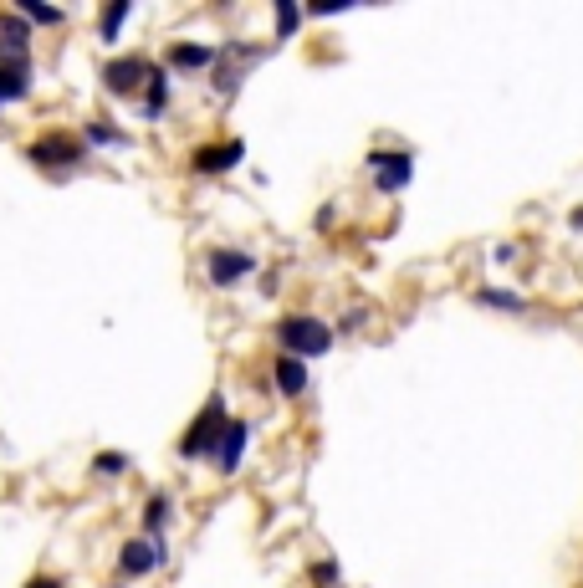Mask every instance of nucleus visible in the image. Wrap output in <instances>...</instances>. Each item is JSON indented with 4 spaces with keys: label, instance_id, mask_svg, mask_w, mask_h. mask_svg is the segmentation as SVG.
I'll use <instances>...</instances> for the list:
<instances>
[{
    "label": "nucleus",
    "instance_id": "20e7f679",
    "mask_svg": "<svg viewBox=\"0 0 583 588\" xmlns=\"http://www.w3.org/2000/svg\"><path fill=\"white\" fill-rule=\"evenodd\" d=\"M246 445H251V425L246 420H226V430H220L215 440V471H241V456H246Z\"/></svg>",
    "mask_w": 583,
    "mask_h": 588
},
{
    "label": "nucleus",
    "instance_id": "f3484780",
    "mask_svg": "<svg viewBox=\"0 0 583 588\" xmlns=\"http://www.w3.org/2000/svg\"><path fill=\"white\" fill-rule=\"evenodd\" d=\"M0 41H16V47H31V31L21 16H0Z\"/></svg>",
    "mask_w": 583,
    "mask_h": 588
},
{
    "label": "nucleus",
    "instance_id": "412c9836",
    "mask_svg": "<svg viewBox=\"0 0 583 588\" xmlns=\"http://www.w3.org/2000/svg\"><path fill=\"white\" fill-rule=\"evenodd\" d=\"M307 578L328 588V583H338V563H333V558H323V563H312V568H307Z\"/></svg>",
    "mask_w": 583,
    "mask_h": 588
},
{
    "label": "nucleus",
    "instance_id": "0eeeda50",
    "mask_svg": "<svg viewBox=\"0 0 583 588\" xmlns=\"http://www.w3.org/2000/svg\"><path fill=\"white\" fill-rule=\"evenodd\" d=\"M205 271H210L215 287H231V282H241V277H251V271H256V256H246V251H210L205 256Z\"/></svg>",
    "mask_w": 583,
    "mask_h": 588
},
{
    "label": "nucleus",
    "instance_id": "aec40b11",
    "mask_svg": "<svg viewBox=\"0 0 583 588\" xmlns=\"http://www.w3.org/2000/svg\"><path fill=\"white\" fill-rule=\"evenodd\" d=\"M87 144H123V133L108 123H87Z\"/></svg>",
    "mask_w": 583,
    "mask_h": 588
},
{
    "label": "nucleus",
    "instance_id": "6ab92c4d",
    "mask_svg": "<svg viewBox=\"0 0 583 588\" xmlns=\"http://www.w3.org/2000/svg\"><path fill=\"white\" fill-rule=\"evenodd\" d=\"M93 471H98V476H123V471H128V456L108 450V456H98V461H93Z\"/></svg>",
    "mask_w": 583,
    "mask_h": 588
},
{
    "label": "nucleus",
    "instance_id": "1a4fd4ad",
    "mask_svg": "<svg viewBox=\"0 0 583 588\" xmlns=\"http://www.w3.org/2000/svg\"><path fill=\"white\" fill-rule=\"evenodd\" d=\"M246 159V144L241 139H231V144H205V149H195V174H226V169H236Z\"/></svg>",
    "mask_w": 583,
    "mask_h": 588
},
{
    "label": "nucleus",
    "instance_id": "4468645a",
    "mask_svg": "<svg viewBox=\"0 0 583 588\" xmlns=\"http://www.w3.org/2000/svg\"><path fill=\"white\" fill-rule=\"evenodd\" d=\"M16 16H26V21H36V26H62V21H67L57 6H41V0H21Z\"/></svg>",
    "mask_w": 583,
    "mask_h": 588
},
{
    "label": "nucleus",
    "instance_id": "6e6552de",
    "mask_svg": "<svg viewBox=\"0 0 583 588\" xmlns=\"http://www.w3.org/2000/svg\"><path fill=\"white\" fill-rule=\"evenodd\" d=\"M369 164H374V185H379L384 195L405 190L410 174H415V159H410V154H369Z\"/></svg>",
    "mask_w": 583,
    "mask_h": 588
},
{
    "label": "nucleus",
    "instance_id": "4be33fe9",
    "mask_svg": "<svg viewBox=\"0 0 583 588\" xmlns=\"http://www.w3.org/2000/svg\"><path fill=\"white\" fill-rule=\"evenodd\" d=\"M26 588H62V578H31Z\"/></svg>",
    "mask_w": 583,
    "mask_h": 588
},
{
    "label": "nucleus",
    "instance_id": "2eb2a0df",
    "mask_svg": "<svg viewBox=\"0 0 583 588\" xmlns=\"http://www.w3.org/2000/svg\"><path fill=\"white\" fill-rule=\"evenodd\" d=\"M133 16V6L128 0H113V6L103 11V21H98V31H103V41H118V31H123V21Z\"/></svg>",
    "mask_w": 583,
    "mask_h": 588
},
{
    "label": "nucleus",
    "instance_id": "7ed1b4c3",
    "mask_svg": "<svg viewBox=\"0 0 583 588\" xmlns=\"http://www.w3.org/2000/svg\"><path fill=\"white\" fill-rule=\"evenodd\" d=\"M159 563H164V548H159V542H149V537H128L123 548H118V573L123 578H144Z\"/></svg>",
    "mask_w": 583,
    "mask_h": 588
},
{
    "label": "nucleus",
    "instance_id": "f257e3e1",
    "mask_svg": "<svg viewBox=\"0 0 583 588\" xmlns=\"http://www.w3.org/2000/svg\"><path fill=\"white\" fill-rule=\"evenodd\" d=\"M277 343L287 348V358H323L333 348V328L318 323V318H307V312H297V318H282L277 323Z\"/></svg>",
    "mask_w": 583,
    "mask_h": 588
},
{
    "label": "nucleus",
    "instance_id": "dca6fc26",
    "mask_svg": "<svg viewBox=\"0 0 583 588\" xmlns=\"http://www.w3.org/2000/svg\"><path fill=\"white\" fill-rule=\"evenodd\" d=\"M476 302H481V307H502V312H522V297H517V292H502V287H481Z\"/></svg>",
    "mask_w": 583,
    "mask_h": 588
},
{
    "label": "nucleus",
    "instance_id": "9d476101",
    "mask_svg": "<svg viewBox=\"0 0 583 588\" xmlns=\"http://www.w3.org/2000/svg\"><path fill=\"white\" fill-rule=\"evenodd\" d=\"M272 379H277V389L287 394V399H297V394H307V364H302V358H277V364H272Z\"/></svg>",
    "mask_w": 583,
    "mask_h": 588
},
{
    "label": "nucleus",
    "instance_id": "f8f14e48",
    "mask_svg": "<svg viewBox=\"0 0 583 588\" xmlns=\"http://www.w3.org/2000/svg\"><path fill=\"white\" fill-rule=\"evenodd\" d=\"M26 93H31V72H6V67H0V108L21 103Z\"/></svg>",
    "mask_w": 583,
    "mask_h": 588
},
{
    "label": "nucleus",
    "instance_id": "a211bd4d",
    "mask_svg": "<svg viewBox=\"0 0 583 588\" xmlns=\"http://www.w3.org/2000/svg\"><path fill=\"white\" fill-rule=\"evenodd\" d=\"M297 26H302V11L292 6V0H282V6H277V41H287Z\"/></svg>",
    "mask_w": 583,
    "mask_h": 588
},
{
    "label": "nucleus",
    "instance_id": "9b49d317",
    "mask_svg": "<svg viewBox=\"0 0 583 588\" xmlns=\"http://www.w3.org/2000/svg\"><path fill=\"white\" fill-rule=\"evenodd\" d=\"M210 62H215V52L200 47V41H174V47H169V67H179V72H200Z\"/></svg>",
    "mask_w": 583,
    "mask_h": 588
},
{
    "label": "nucleus",
    "instance_id": "5701e85b",
    "mask_svg": "<svg viewBox=\"0 0 583 588\" xmlns=\"http://www.w3.org/2000/svg\"><path fill=\"white\" fill-rule=\"evenodd\" d=\"M573 231H583V210H578V215H573Z\"/></svg>",
    "mask_w": 583,
    "mask_h": 588
},
{
    "label": "nucleus",
    "instance_id": "423d86ee",
    "mask_svg": "<svg viewBox=\"0 0 583 588\" xmlns=\"http://www.w3.org/2000/svg\"><path fill=\"white\" fill-rule=\"evenodd\" d=\"M144 77H149V62L144 57H118V62L103 67V87H108L113 98H133Z\"/></svg>",
    "mask_w": 583,
    "mask_h": 588
},
{
    "label": "nucleus",
    "instance_id": "39448f33",
    "mask_svg": "<svg viewBox=\"0 0 583 588\" xmlns=\"http://www.w3.org/2000/svg\"><path fill=\"white\" fill-rule=\"evenodd\" d=\"M82 144L77 139H62V133H47V139H36L31 144V164L41 169H67V164H82Z\"/></svg>",
    "mask_w": 583,
    "mask_h": 588
},
{
    "label": "nucleus",
    "instance_id": "f03ea898",
    "mask_svg": "<svg viewBox=\"0 0 583 588\" xmlns=\"http://www.w3.org/2000/svg\"><path fill=\"white\" fill-rule=\"evenodd\" d=\"M220 430H226V394H210L205 410H200V420L185 430V440H179V456H185V461H200L205 450H215Z\"/></svg>",
    "mask_w": 583,
    "mask_h": 588
},
{
    "label": "nucleus",
    "instance_id": "ddd939ff",
    "mask_svg": "<svg viewBox=\"0 0 583 588\" xmlns=\"http://www.w3.org/2000/svg\"><path fill=\"white\" fill-rule=\"evenodd\" d=\"M164 103H169V72H164V67H149V103H144V113L159 118Z\"/></svg>",
    "mask_w": 583,
    "mask_h": 588
}]
</instances>
